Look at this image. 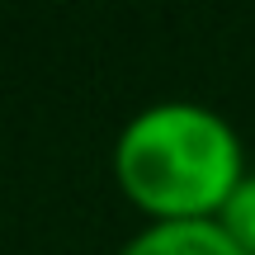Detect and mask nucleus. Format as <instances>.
I'll list each match as a JSON object with an SVG mask.
<instances>
[{
	"label": "nucleus",
	"mask_w": 255,
	"mask_h": 255,
	"mask_svg": "<svg viewBox=\"0 0 255 255\" xmlns=\"http://www.w3.org/2000/svg\"><path fill=\"white\" fill-rule=\"evenodd\" d=\"M246 175L241 132L199 100L142 104L114 137V180L151 222L218 218Z\"/></svg>",
	"instance_id": "f257e3e1"
},
{
	"label": "nucleus",
	"mask_w": 255,
	"mask_h": 255,
	"mask_svg": "<svg viewBox=\"0 0 255 255\" xmlns=\"http://www.w3.org/2000/svg\"><path fill=\"white\" fill-rule=\"evenodd\" d=\"M114 255H241V246L218 227V218H189V222H146Z\"/></svg>",
	"instance_id": "f03ea898"
},
{
	"label": "nucleus",
	"mask_w": 255,
	"mask_h": 255,
	"mask_svg": "<svg viewBox=\"0 0 255 255\" xmlns=\"http://www.w3.org/2000/svg\"><path fill=\"white\" fill-rule=\"evenodd\" d=\"M218 227H222V232H227V237L241 246V255H255V170L237 184V194L222 203Z\"/></svg>",
	"instance_id": "7ed1b4c3"
}]
</instances>
